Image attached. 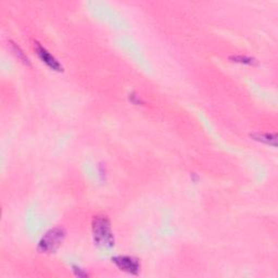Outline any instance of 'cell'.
Listing matches in <instances>:
<instances>
[{
	"label": "cell",
	"instance_id": "cell-4",
	"mask_svg": "<svg viewBox=\"0 0 278 278\" xmlns=\"http://www.w3.org/2000/svg\"><path fill=\"white\" fill-rule=\"evenodd\" d=\"M35 49L40 60L42 62H45V63L49 66L50 69L58 71V72L62 71V65L59 63V61L57 60L55 57L46 49V48L42 47L40 42H35Z\"/></svg>",
	"mask_w": 278,
	"mask_h": 278
},
{
	"label": "cell",
	"instance_id": "cell-6",
	"mask_svg": "<svg viewBox=\"0 0 278 278\" xmlns=\"http://www.w3.org/2000/svg\"><path fill=\"white\" fill-rule=\"evenodd\" d=\"M229 59H231L233 62H237V63H242V64H257L258 62L256 59L251 58V57H248V56H232L229 57Z\"/></svg>",
	"mask_w": 278,
	"mask_h": 278
},
{
	"label": "cell",
	"instance_id": "cell-3",
	"mask_svg": "<svg viewBox=\"0 0 278 278\" xmlns=\"http://www.w3.org/2000/svg\"><path fill=\"white\" fill-rule=\"evenodd\" d=\"M112 262L119 270L126 272L128 274L137 275L140 272V263L137 258L128 256H118L112 258Z\"/></svg>",
	"mask_w": 278,
	"mask_h": 278
},
{
	"label": "cell",
	"instance_id": "cell-1",
	"mask_svg": "<svg viewBox=\"0 0 278 278\" xmlns=\"http://www.w3.org/2000/svg\"><path fill=\"white\" fill-rule=\"evenodd\" d=\"M94 240L98 247L111 248L114 244V237L111 232V224L108 217L97 215L92 223Z\"/></svg>",
	"mask_w": 278,
	"mask_h": 278
},
{
	"label": "cell",
	"instance_id": "cell-2",
	"mask_svg": "<svg viewBox=\"0 0 278 278\" xmlns=\"http://www.w3.org/2000/svg\"><path fill=\"white\" fill-rule=\"evenodd\" d=\"M65 238L63 227H54L48 231L38 242L37 250L40 253H52L57 251Z\"/></svg>",
	"mask_w": 278,
	"mask_h": 278
},
{
	"label": "cell",
	"instance_id": "cell-5",
	"mask_svg": "<svg viewBox=\"0 0 278 278\" xmlns=\"http://www.w3.org/2000/svg\"><path fill=\"white\" fill-rule=\"evenodd\" d=\"M251 137L257 141H260L266 145H270L273 147L277 146V136L276 134L271 133H255L251 134Z\"/></svg>",
	"mask_w": 278,
	"mask_h": 278
},
{
	"label": "cell",
	"instance_id": "cell-7",
	"mask_svg": "<svg viewBox=\"0 0 278 278\" xmlns=\"http://www.w3.org/2000/svg\"><path fill=\"white\" fill-rule=\"evenodd\" d=\"M11 46H12V49L14 51V54H16V56L18 57V58L20 59L23 62V63L30 64V60H28L27 56L23 52V50L21 49V47L19 46V45H17L16 42H13V41H11Z\"/></svg>",
	"mask_w": 278,
	"mask_h": 278
},
{
	"label": "cell",
	"instance_id": "cell-8",
	"mask_svg": "<svg viewBox=\"0 0 278 278\" xmlns=\"http://www.w3.org/2000/svg\"><path fill=\"white\" fill-rule=\"evenodd\" d=\"M129 99H131V101H132L133 103H135V104L142 103V102L140 101V98H139L138 96H136L135 94H132V95H131V97H129Z\"/></svg>",
	"mask_w": 278,
	"mask_h": 278
}]
</instances>
